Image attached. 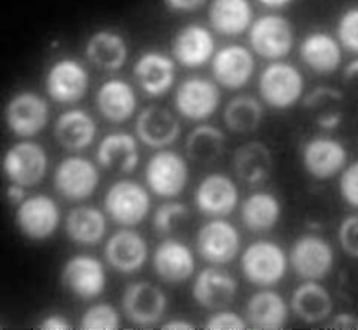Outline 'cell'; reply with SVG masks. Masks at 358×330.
I'll return each instance as SVG.
<instances>
[{"label": "cell", "mask_w": 358, "mask_h": 330, "mask_svg": "<svg viewBox=\"0 0 358 330\" xmlns=\"http://www.w3.org/2000/svg\"><path fill=\"white\" fill-rule=\"evenodd\" d=\"M282 207L278 197L268 192H257L248 196L241 206V219L251 232H268L281 219Z\"/></svg>", "instance_id": "d590c367"}, {"label": "cell", "mask_w": 358, "mask_h": 330, "mask_svg": "<svg viewBox=\"0 0 358 330\" xmlns=\"http://www.w3.org/2000/svg\"><path fill=\"white\" fill-rule=\"evenodd\" d=\"M240 200L234 180L224 173H211L202 179L195 192L196 207L206 216L231 215Z\"/></svg>", "instance_id": "e0dca14e"}, {"label": "cell", "mask_w": 358, "mask_h": 330, "mask_svg": "<svg viewBox=\"0 0 358 330\" xmlns=\"http://www.w3.org/2000/svg\"><path fill=\"white\" fill-rule=\"evenodd\" d=\"M66 233L72 242L85 246L98 245L106 234L108 222L105 213L94 206L72 209L65 222Z\"/></svg>", "instance_id": "e575fe53"}, {"label": "cell", "mask_w": 358, "mask_h": 330, "mask_svg": "<svg viewBox=\"0 0 358 330\" xmlns=\"http://www.w3.org/2000/svg\"><path fill=\"white\" fill-rule=\"evenodd\" d=\"M205 3L206 0H165V5L175 12H194Z\"/></svg>", "instance_id": "c3c4849f"}, {"label": "cell", "mask_w": 358, "mask_h": 330, "mask_svg": "<svg viewBox=\"0 0 358 330\" xmlns=\"http://www.w3.org/2000/svg\"><path fill=\"white\" fill-rule=\"evenodd\" d=\"M164 330H194L195 324L184 319H172L162 324Z\"/></svg>", "instance_id": "f907efd6"}, {"label": "cell", "mask_w": 358, "mask_h": 330, "mask_svg": "<svg viewBox=\"0 0 358 330\" xmlns=\"http://www.w3.org/2000/svg\"><path fill=\"white\" fill-rule=\"evenodd\" d=\"M264 110L252 96H238L232 99L224 112L225 125L238 135H247L258 129L262 122Z\"/></svg>", "instance_id": "74e56055"}, {"label": "cell", "mask_w": 358, "mask_h": 330, "mask_svg": "<svg viewBox=\"0 0 358 330\" xmlns=\"http://www.w3.org/2000/svg\"><path fill=\"white\" fill-rule=\"evenodd\" d=\"M289 317V308L285 299L273 290H262L252 294L247 303L245 319L258 330L284 329Z\"/></svg>", "instance_id": "f1b7e54d"}, {"label": "cell", "mask_w": 358, "mask_h": 330, "mask_svg": "<svg viewBox=\"0 0 358 330\" xmlns=\"http://www.w3.org/2000/svg\"><path fill=\"white\" fill-rule=\"evenodd\" d=\"M238 292V282L225 270L215 267L203 269L192 286L195 302L205 308L218 310L229 305Z\"/></svg>", "instance_id": "d4e9b609"}, {"label": "cell", "mask_w": 358, "mask_h": 330, "mask_svg": "<svg viewBox=\"0 0 358 330\" xmlns=\"http://www.w3.org/2000/svg\"><path fill=\"white\" fill-rule=\"evenodd\" d=\"M288 263L289 257L278 243L273 240H257L243 253L241 270L250 283L270 287L285 278Z\"/></svg>", "instance_id": "6da1fadb"}, {"label": "cell", "mask_w": 358, "mask_h": 330, "mask_svg": "<svg viewBox=\"0 0 358 330\" xmlns=\"http://www.w3.org/2000/svg\"><path fill=\"white\" fill-rule=\"evenodd\" d=\"M303 105L308 117L321 129L333 130L343 122L345 99L338 89L320 86L304 98Z\"/></svg>", "instance_id": "4dcf8cb0"}, {"label": "cell", "mask_w": 358, "mask_h": 330, "mask_svg": "<svg viewBox=\"0 0 358 330\" xmlns=\"http://www.w3.org/2000/svg\"><path fill=\"white\" fill-rule=\"evenodd\" d=\"M6 196L8 199L15 203V204H20L27 196H26V192H24V186H20L17 183H10L9 188H8V192H6Z\"/></svg>", "instance_id": "681fc988"}, {"label": "cell", "mask_w": 358, "mask_h": 330, "mask_svg": "<svg viewBox=\"0 0 358 330\" xmlns=\"http://www.w3.org/2000/svg\"><path fill=\"white\" fill-rule=\"evenodd\" d=\"M187 155L201 165L215 163L225 150V135L215 126L201 125L187 137Z\"/></svg>", "instance_id": "8d00e7d4"}, {"label": "cell", "mask_w": 358, "mask_h": 330, "mask_svg": "<svg viewBox=\"0 0 358 330\" xmlns=\"http://www.w3.org/2000/svg\"><path fill=\"white\" fill-rule=\"evenodd\" d=\"M49 117L48 102L35 92H20L6 106L8 128L23 139L41 133L48 126Z\"/></svg>", "instance_id": "7c38bea8"}, {"label": "cell", "mask_w": 358, "mask_h": 330, "mask_svg": "<svg viewBox=\"0 0 358 330\" xmlns=\"http://www.w3.org/2000/svg\"><path fill=\"white\" fill-rule=\"evenodd\" d=\"M306 82L294 65L274 62L266 66L258 82L259 95L266 105L284 110L295 106L304 95Z\"/></svg>", "instance_id": "7a4b0ae2"}, {"label": "cell", "mask_w": 358, "mask_h": 330, "mask_svg": "<svg viewBox=\"0 0 358 330\" xmlns=\"http://www.w3.org/2000/svg\"><path fill=\"white\" fill-rule=\"evenodd\" d=\"M289 308L301 322L318 324L331 317L334 300L330 290L320 280H306L294 290Z\"/></svg>", "instance_id": "44dd1931"}, {"label": "cell", "mask_w": 358, "mask_h": 330, "mask_svg": "<svg viewBox=\"0 0 358 330\" xmlns=\"http://www.w3.org/2000/svg\"><path fill=\"white\" fill-rule=\"evenodd\" d=\"M98 126L95 119L85 110L73 109L62 113L55 123V137L62 147L79 152L95 142Z\"/></svg>", "instance_id": "f546056e"}, {"label": "cell", "mask_w": 358, "mask_h": 330, "mask_svg": "<svg viewBox=\"0 0 358 330\" xmlns=\"http://www.w3.org/2000/svg\"><path fill=\"white\" fill-rule=\"evenodd\" d=\"M89 87L86 69L73 59H61L49 69L46 90L52 100L64 105L76 103L85 98Z\"/></svg>", "instance_id": "2e32d148"}, {"label": "cell", "mask_w": 358, "mask_h": 330, "mask_svg": "<svg viewBox=\"0 0 358 330\" xmlns=\"http://www.w3.org/2000/svg\"><path fill=\"white\" fill-rule=\"evenodd\" d=\"M105 257L117 272L134 273L146 263L148 243L141 233L125 227L109 237Z\"/></svg>", "instance_id": "ac0fdd59"}, {"label": "cell", "mask_w": 358, "mask_h": 330, "mask_svg": "<svg viewBox=\"0 0 358 330\" xmlns=\"http://www.w3.org/2000/svg\"><path fill=\"white\" fill-rule=\"evenodd\" d=\"M61 219V209L48 195L29 196L17 204L16 225L27 239L36 242L53 236Z\"/></svg>", "instance_id": "52a82bcc"}, {"label": "cell", "mask_w": 358, "mask_h": 330, "mask_svg": "<svg viewBox=\"0 0 358 330\" xmlns=\"http://www.w3.org/2000/svg\"><path fill=\"white\" fill-rule=\"evenodd\" d=\"M172 53L176 62L185 68L203 66L215 54L214 36L201 24H187L173 38Z\"/></svg>", "instance_id": "d6986e66"}, {"label": "cell", "mask_w": 358, "mask_h": 330, "mask_svg": "<svg viewBox=\"0 0 358 330\" xmlns=\"http://www.w3.org/2000/svg\"><path fill=\"white\" fill-rule=\"evenodd\" d=\"M41 330H71L72 326L62 315H49L38 326Z\"/></svg>", "instance_id": "bcb514c9"}, {"label": "cell", "mask_w": 358, "mask_h": 330, "mask_svg": "<svg viewBox=\"0 0 358 330\" xmlns=\"http://www.w3.org/2000/svg\"><path fill=\"white\" fill-rule=\"evenodd\" d=\"M168 299L157 285L141 280L131 283L122 296V309L128 320L136 326H154L166 312Z\"/></svg>", "instance_id": "30bf717a"}, {"label": "cell", "mask_w": 358, "mask_h": 330, "mask_svg": "<svg viewBox=\"0 0 358 330\" xmlns=\"http://www.w3.org/2000/svg\"><path fill=\"white\" fill-rule=\"evenodd\" d=\"M235 174L248 185H259L273 172V155L262 142H250L236 149L232 159Z\"/></svg>", "instance_id": "d6a6232c"}, {"label": "cell", "mask_w": 358, "mask_h": 330, "mask_svg": "<svg viewBox=\"0 0 358 330\" xmlns=\"http://www.w3.org/2000/svg\"><path fill=\"white\" fill-rule=\"evenodd\" d=\"M337 39L343 49L358 54V6L347 9L337 23Z\"/></svg>", "instance_id": "60d3db41"}, {"label": "cell", "mask_w": 358, "mask_h": 330, "mask_svg": "<svg viewBox=\"0 0 358 330\" xmlns=\"http://www.w3.org/2000/svg\"><path fill=\"white\" fill-rule=\"evenodd\" d=\"M343 79L345 86L350 89V92L358 96V57L351 60V62L344 68Z\"/></svg>", "instance_id": "7dc6e473"}, {"label": "cell", "mask_w": 358, "mask_h": 330, "mask_svg": "<svg viewBox=\"0 0 358 330\" xmlns=\"http://www.w3.org/2000/svg\"><path fill=\"white\" fill-rule=\"evenodd\" d=\"M2 166L12 183L32 188L39 185L45 179L49 167V159L42 144L26 140L8 149Z\"/></svg>", "instance_id": "5b68a950"}, {"label": "cell", "mask_w": 358, "mask_h": 330, "mask_svg": "<svg viewBox=\"0 0 358 330\" xmlns=\"http://www.w3.org/2000/svg\"><path fill=\"white\" fill-rule=\"evenodd\" d=\"M247 319L231 310H221L213 315L205 323L208 330H244L247 329Z\"/></svg>", "instance_id": "ee69618b"}, {"label": "cell", "mask_w": 358, "mask_h": 330, "mask_svg": "<svg viewBox=\"0 0 358 330\" xmlns=\"http://www.w3.org/2000/svg\"><path fill=\"white\" fill-rule=\"evenodd\" d=\"M250 42L255 53L264 59L280 60L294 47V27L280 15H265L251 24Z\"/></svg>", "instance_id": "ba28073f"}, {"label": "cell", "mask_w": 358, "mask_h": 330, "mask_svg": "<svg viewBox=\"0 0 358 330\" xmlns=\"http://www.w3.org/2000/svg\"><path fill=\"white\" fill-rule=\"evenodd\" d=\"M338 186L343 200L358 210V160L347 165L341 172Z\"/></svg>", "instance_id": "7bdbcfd3"}, {"label": "cell", "mask_w": 358, "mask_h": 330, "mask_svg": "<svg viewBox=\"0 0 358 330\" xmlns=\"http://www.w3.org/2000/svg\"><path fill=\"white\" fill-rule=\"evenodd\" d=\"M86 57L101 70L115 72L124 68L128 59L125 39L112 30H99L86 43Z\"/></svg>", "instance_id": "1f68e13d"}, {"label": "cell", "mask_w": 358, "mask_h": 330, "mask_svg": "<svg viewBox=\"0 0 358 330\" xmlns=\"http://www.w3.org/2000/svg\"><path fill=\"white\" fill-rule=\"evenodd\" d=\"M103 206L113 222L134 227L142 223L151 212V196L134 180H119L108 189Z\"/></svg>", "instance_id": "3957f363"}, {"label": "cell", "mask_w": 358, "mask_h": 330, "mask_svg": "<svg viewBox=\"0 0 358 330\" xmlns=\"http://www.w3.org/2000/svg\"><path fill=\"white\" fill-rule=\"evenodd\" d=\"M303 165L314 179L328 180L341 174L347 167L348 152L345 146L334 137H313L303 149Z\"/></svg>", "instance_id": "9a60e30c"}, {"label": "cell", "mask_w": 358, "mask_h": 330, "mask_svg": "<svg viewBox=\"0 0 358 330\" xmlns=\"http://www.w3.org/2000/svg\"><path fill=\"white\" fill-rule=\"evenodd\" d=\"M241 248V236L229 222L217 218L205 223L196 234V249L202 259L213 264L231 263Z\"/></svg>", "instance_id": "8fae6325"}, {"label": "cell", "mask_w": 358, "mask_h": 330, "mask_svg": "<svg viewBox=\"0 0 358 330\" xmlns=\"http://www.w3.org/2000/svg\"><path fill=\"white\" fill-rule=\"evenodd\" d=\"M289 264L295 275L304 280H322L333 272L336 253L324 237L303 234L291 246Z\"/></svg>", "instance_id": "277c9868"}, {"label": "cell", "mask_w": 358, "mask_h": 330, "mask_svg": "<svg viewBox=\"0 0 358 330\" xmlns=\"http://www.w3.org/2000/svg\"><path fill=\"white\" fill-rule=\"evenodd\" d=\"M134 75L149 96H162L175 82V62L159 52L143 53L134 66Z\"/></svg>", "instance_id": "484cf974"}, {"label": "cell", "mask_w": 358, "mask_h": 330, "mask_svg": "<svg viewBox=\"0 0 358 330\" xmlns=\"http://www.w3.org/2000/svg\"><path fill=\"white\" fill-rule=\"evenodd\" d=\"M221 105L218 86L203 77H191L178 86L175 92V107L189 120H205L211 117Z\"/></svg>", "instance_id": "5bb4252c"}, {"label": "cell", "mask_w": 358, "mask_h": 330, "mask_svg": "<svg viewBox=\"0 0 358 330\" xmlns=\"http://www.w3.org/2000/svg\"><path fill=\"white\" fill-rule=\"evenodd\" d=\"M252 15L250 0H213L208 13L213 29L224 36L243 35L251 27Z\"/></svg>", "instance_id": "836d02e7"}, {"label": "cell", "mask_w": 358, "mask_h": 330, "mask_svg": "<svg viewBox=\"0 0 358 330\" xmlns=\"http://www.w3.org/2000/svg\"><path fill=\"white\" fill-rule=\"evenodd\" d=\"M325 327L340 329V330H358V315L354 313H340L333 319H328Z\"/></svg>", "instance_id": "f6af8a7d"}, {"label": "cell", "mask_w": 358, "mask_h": 330, "mask_svg": "<svg viewBox=\"0 0 358 330\" xmlns=\"http://www.w3.org/2000/svg\"><path fill=\"white\" fill-rule=\"evenodd\" d=\"M303 63L317 75H333L343 63V46L327 32H313L300 45Z\"/></svg>", "instance_id": "603a6c76"}, {"label": "cell", "mask_w": 358, "mask_h": 330, "mask_svg": "<svg viewBox=\"0 0 358 330\" xmlns=\"http://www.w3.org/2000/svg\"><path fill=\"white\" fill-rule=\"evenodd\" d=\"M145 177L149 189L157 196L176 197L188 185L189 169L181 155L172 150H159L149 159Z\"/></svg>", "instance_id": "8992f818"}, {"label": "cell", "mask_w": 358, "mask_h": 330, "mask_svg": "<svg viewBox=\"0 0 358 330\" xmlns=\"http://www.w3.org/2000/svg\"><path fill=\"white\" fill-rule=\"evenodd\" d=\"M96 158L98 163L112 173H131L139 165V146L132 135L115 132L101 140Z\"/></svg>", "instance_id": "4316f807"}, {"label": "cell", "mask_w": 358, "mask_h": 330, "mask_svg": "<svg viewBox=\"0 0 358 330\" xmlns=\"http://www.w3.org/2000/svg\"><path fill=\"white\" fill-rule=\"evenodd\" d=\"M255 60L252 53L241 45L222 47L213 59V75L227 89L244 87L252 77Z\"/></svg>", "instance_id": "ffe728a7"}, {"label": "cell", "mask_w": 358, "mask_h": 330, "mask_svg": "<svg viewBox=\"0 0 358 330\" xmlns=\"http://www.w3.org/2000/svg\"><path fill=\"white\" fill-rule=\"evenodd\" d=\"M121 316L110 303H98L87 308L80 317L83 330H117Z\"/></svg>", "instance_id": "f35d334b"}, {"label": "cell", "mask_w": 358, "mask_h": 330, "mask_svg": "<svg viewBox=\"0 0 358 330\" xmlns=\"http://www.w3.org/2000/svg\"><path fill=\"white\" fill-rule=\"evenodd\" d=\"M338 242L345 255L358 259V212L341 220L338 226Z\"/></svg>", "instance_id": "b9f144b4"}, {"label": "cell", "mask_w": 358, "mask_h": 330, "mask_svg": "<svg viewBox=\"0 0 358 330\" xmlns=\"http://www.w3.org/2000/svg\"><path fill=\"white\" fill-rule=\"evenodd\" d=\"M96 106L101 114L112 123H124L129 120L138 106L132 86L122 79L103 82L96 93Z\"/></svg>", "instance_id": "83f0119b"}, {"label": "cell", "mask_w": 358, "mask_h": 330, "mask_svg": "<svg viewBox=\"0 0 358 330\" xmlns=\"http://www.w3.org/2000/svg\"><path fill=\"white\" fill-rule=\"evenodd\" d=\"M154 269L157 275L168 283H184L195 272L192 250L176 239H166L154 253Z\"/></svg>", "instance_id": "cb8c5ba5"}, {"label": "cell", "mask_w": 358, "mask_h": 330, "mask_svg": "<svg viewBox=\"0 0 358 330\" xmlns=\"http://www.w3.org/2000/svg\"><path fill=\"white\" fill-rule=\"evenodd\" d=\"M189 215L187 204L181 202H168L161 204L154 215V230L159 234L172 233Z\"/></svg>", "instance_id": "ab89813d"}, {"label": "cell", "mask_w": 358, "mask_h": 330, "mask_svg": "<svg viewBox=\"0 0 358 330\" xmlns=\"http://www.w3.org/2000/svg\"><path fill=\"white\" fill-rule=\"evenodd\" d=\"M259 3H262L266 8H271V9H282L288 5H291L294 0H258Z\"/></svg>", "instance_id": "816d5d0a"}, {"label": "cell", "mask_w": 358, "mask_h": 330, "mask_svg": "<svg viewBox=\"0 0 358 330\" xmlns=\"http://www.w3.org/2000/svg\"><path fill=\"white\" fill-rule=\"evenodd\" d=\"M62 285L79 299H96L106 287L105 266L94 256H72L62 269Z\"/></svg>", "instance_id": "4fadbf2b"}, {"label": "cell", "mask_w": 358, "mask_h": 330, "mask_svg": "<svg viewBox=\"0 0 358 330\" xmlns=\"http://www.w3.org/2000/svg\"><path fill=\"white\" fill-rule=\"evenodd\" d=\"M55 189L68 200L91 197L99 186L98 167L85 158L71 156L57 165L53 176Z\"/></svg>", "instance_id": "9c48e42d"}, {"label": "cell", "mask_w": 358, "mask_h": 330, "mask_svg": "<svg viewBox=\"0 0 358 330\" xmlns=\"http://www.w3.org/2000/svg\"><path fill=\"white\" fill-rule=\"evenodd\" d=\"M136 135L142 143L154 149L172 144L181 133L175 114L162 106H148L136 119Z\"/></svg>", "instance_id": "7402d4cb"}]
</instances>
